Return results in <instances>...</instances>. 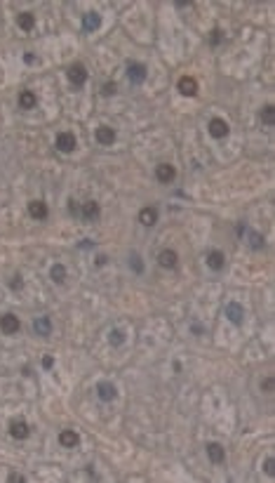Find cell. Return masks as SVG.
Segmentation results:
<instances>
[{
    "label": "cell",
    "instance_id": "1",
    "mask_svg": "<svg viewBox=\"0 0 275 483\" xmlns=\"http://www.w3.org/2000/svg\"><path fill=\"white\" fill-rule=\"evenodd\" d=\"M54 144H57V149L61 151V153H71V151H75V146H78L73 132H59L57 139H54Z\"/></svg>",
    "mask_w": 275,
    "mask_h": 483
},
{
    "label": "cell",
    "instance_id": "2",
    "mask_svg": "<svg viewBox=\"0 0 275 483\" xmlns=\"http://www.w3.org/2000/svg\"><path fill=\"white\" fill-rule=\"evenodd\" d=\"M66 75H68V80H71L75 87H80V85H85V80H87V69H85L80 62H75V64L68 66Z\"/></svg>",
    "mask_w": 275,
    "mask_h": 483
},
{
    "label": "cell",
    "instance_id": "3",
    "mask_svg": "<svg viewBox=\"0 0 275 483\" xmlns=\"http://www.w3.org/2000/svg\"><path fill=\"white\" fill-rule=\"evenodd\" d=\"M155 179L160 184H172L177 179V168L169 165V163H160L158 168H155Z\"/></svg>",
    "mask_w": 275,
    "mask_h": 483
},
{
    "label": "cell",
    "instance_id": "4",
    "mask_svg": "<svg viewBox=\"0 0 275 483\" xmlns=\"http://www.w3.org/2000/svg\"><path fill=\"white\" fill-rule=\"evenodd\" d=\"M207 130H210V135L214 137V139H223V137H228V123L223 118H212L210 120V125H207Z\"/></svg>",
    "mask_w": 275,
    "mask_h": 483
},
{
    "label": "cell",
    "instance_id": "5",
    "mask_svg": "<svg viewBox=\"0 0 275 483\" xmlns=\"http://www.w3.org/2000/svg\"><path fill=\"white\" fill-rule=\"evenodd\" d=\"M10 436L12 439H17V441H24V439H29V434H31V429H29V424L24 422V419H12L10 422Z\"/></svg>",
    "mask_w": 275,
    "mask_h": 483
},
{
    "label": "cell",
    "instance_id": "6",
    "mask_svg": "<svg viewBox=\"0 0 275 483\" xmlns=\"http://www.w3.org/2000/svg\"><path fill=\"white\" fill-rule=\"evenodd\" d=\"M19 328H21V323H19V318H17L14 313H5V316H0V330H2L5 335L19 333Z\"/></svg>",
    "mask_w": 275,
    "mask_h": 483
},
{
    "label": "cell",
    "instance_id": "7",
    "mask_svg": "<svg viewBox=\"0 0 275 483\" xmlns=\"http://www.w3.org/2000/svg\"><path fill=\"white\" fill-rule=\"evenodd\" d=\"M146 66L144 64H137V62H132V64L127 66V75H129V83H134V85H141L144 80H146Z\"/></svg>",
    "mask_w": 275,
    "mask_h": 483
},
{
    "label": "cell",
    "instance_id": "8",
    "mask_svg": "<svg viewBox=\"0 0 275 483\" xmlns=\"http://www.w3.org/2000/svg\"><path fill=\"white\" fill-rule=\"evenodd\" d=\"M158 264L162 269H174L177 264H179V255L174 252V250H169V247H165V250H160V255H158Z\"/></svg>",
    "mask_w": 275,
    "mask_h": 483
},
{
    "label": "cell",
    "instance_id": "9",
    "mask_svg": "<svg viewBox=\"0 0 275 483\" xmlns=\"http://www.w3.org/2000/svg\"><path fill=\"white\" fill-rule=\"evenodd\" d=\"M177 87H179L181 95H186V97H195V95H198V80H195V78H190V75L179 78Z\"/></svg>",
    "mask_w": 275,
    "mask_h": 483
},
{
    "label": "cell",
    "instance_id": "10",
    "mask_svg": "<svg viewBox=\"0 0 275 483\" xmlns=\"http://www.w3.org/2000/svg\"><path fill=\"white\" fill-rule=\"evenodd\" d=\"M226 318L231 323H235V325H240L243 318H244V309L238 304V302H228V304H226Z\"/></svg>",
    "mask_w": 275,
    "mask_h": 483
},
{
    "label": "cell",
    "instance_id": "11",
    "mask_svg": "<svg viewBox=\"0 0 275 483\" xmlns=\"http://www.w3.org/2000/svg\"><path fill=\"white\" fill-rule=\"evenodd\" d=\"M205 450H207V457H210L214 464H221V462L226 460V450H223L221 443H214V441H212V443L205 446Z\"/></svg>",
    "mask_w": 275,
    "mask_h": 483
},
{
    "label": "cell",
    "instance_id": "12",
    "mask_svg": "<svg viewBox=\"0 0 275 483\" xmlns=\"http://www.w3.org/2000/svg\"><path fill=\"white\" fill-rule=\"evenodd\" d=\"M139 222L144 226H153L158 224V207H153V205H146L141 212H139Z\"/></svg>",
    "mask_w": 275,
    "mask_h": 483
},
{
    "label": "cell",
    "instance_id": "13",
    "mask_svg": "<svg viewBox=\"0 0 275 483\" xmlns=\"http://www.w3.org/2000/svg\"><path fill=\"white\" fill-rule=\"evenodd\" d=\"M94 135H96V141H99V144H104V146H108V144H113V141H116V130L108 128V125L96 128Z\"/></svg>",
    "mask_w": 275,
    "mask_h": 483
},
{
    "label": "cell",
    "instance_id": "14",
    "mask_svg": "<svg viewBox=\"0 0 275 483\" xmlns=\"http://www.w3.org/2000/svg\"><path fill=\"white\" fill-rule=\"evenodd\" d=\"M223 264H226V255H223L221 250H212V252H207V267L210 269L221 271Z\"/></svg>",
    "mask_w": 275,
    "mask_h": 483
},
{
    "label": "cell",
    "instance_id": "15",
    "mask_svg": "<svg viewBox=\"0 0 275 483\" xmlns=\"http://www.w3.org/2000/svg\"><path fill=\"white\" fill-rule=\"evenodd\" d=\"M33 330H35L38 337H47V335L52 333V321H50L47 316H40V318L33 321Z\"/></svg>",
    "mask_w": 275,
    "mask_h": 483
},
{
    "label": "cell",
    "instance_id": "16",
    "mask_svg": "<svg viewBox=\"0 0 275 483\" xmlns=\"http://www.w3.org/2000/svg\"><path fill=\"white\" fill-rule=\"evenodd\" d=\"M96 394H99L101 401L108 403V401H113V398H116L118 391H116V386H113V382H99V384H96Z\"/></svg>",
    "mask_w": 275,
    "mask_h": 483
},
{
    "label": "cell",
    "instance_id": "17",
    "mask_svg": "<svg viewBox=\"0 0 275 483\" xmlns=\"http://www.w3.org/2000/svg\"><path fill=\"white\" fill-rule=\"evenodd\" d=\"M29 215H31L33 219H47L50 210H47V205L42 203V201H31V203H29Z\"/></svg>",
    "mask_w": 275,
    "mask_h": 483
},
{
    "label": "cell",
    "instance_id": "18",
    "mask_svg": "<svg viewBox=\"0 0 275 483\" xmlns=\"http://www.w3.org/2000/svg\"><path fill=\"white\" fill-rule=\"evenodd\" d=\"M80 212H83V217L87 219V222H94V219H99V203H94V201H87V203L80 207Z\"/></svg>",
    "mask_w": 275,
    "mask_h": 483
},
{
    "label": "cell",
    "instance_id": "19",
    "mask_svg": "<svg viewBox=\"0 0 275 483\" xmlns=\"http://www.w3.org/2000/svg\"><path fill=\"white\" fill-rule=\"evenodd\" d=\"M78 441H80V436H78L75 431H71V429H63L61 434H59V443H61L63 448H75V446H78Z\"/></svg>",
    "mask_w": 275,
    "mask_h": 483
},
{
    "label": "cell",
    "instance_id": "20",
    "mask_svg": "<svg viewBox=\"0 0 275 483\" xmlns=\"http://www.w3.org/2000/svg\"><path fill=\"white\" fill-rule=\"evenodd\" d=\"M17 26H19L21 31H33V26H35L33 12H21L19 17H17Z\"/></svg>",
    "mask_w": 275,
    "mask_h": 483
},
{
    "label": "cell",
    "instance_id": "21",
    "mask_svg": "<svg viewBox=\"0 0 275 483\" xmlns=\"http://www.w3.org/2000/svg\"><path fill=\"white\" fill-rule=\"evenodd\" d=\"M38 104V97H35V92H31V90H24V92H19V106L21 108H33Z\"/></svg>",
    "mask_w": 275,
    "mask_h": 483
},
{
    "label": "cell",
    "instance_id": "22",
    "mask_svg": "<svg viewBox=\"0 0 275 483\" xmlns=\"http://www.w3.org/2000/svg\"><path fill=\"white\" fill-rule=\"evenodd\" d=\"M83 26H85V31H96V29L101 26V17H99L96 12H90V14H85Z\"/></svg>",
    "mask_w": 275,
    "mask_h": 483
},
{
    "label": "cell",
    "instance_id": "23",
    "mask_svg": "<svg viewBox=\"0 0 275 483\" xmlns=\"http://www.w3.org/2000/svg\"><path fill=\"white\" fill-rule=\"evenodd\" d=\"M50 276H52L54 283H63V280H66V267H63V264H54L52 271H50Z\"/></svg>",
    "mask_w": 275,
    "mask_h": 483
},
{
    "label": "cell",
    "instance_id": "24",
    "mask_svg": "<svg viewBox=\"0 0 275 483\" xmlns=\"http://www.w3.org/2000/svg\"><path fill=\"white\" fill-rule=\"evenodd\" d=\"M261 120H264L266 125H273V123H275V108L271 106V104L261 108Z\"/></svg>",
    "mask_w": 275,
    "mask_h": 483
},
{
    "label": "cell",
    "instance_id": "25",
    "mask_svg": "<svg viewBox=\"0 0 275 483\" xmlns=\"http://www.w3.org/2000/svg\"><path fill=\"white\" fill-rule=\"evenodd\" d=\"M108 342L113 344V346H120V344L125 342V335L120 333V330H111L108 333Z\"/></svg>",
    "mask_w": 275,
    "mask_h": 483
},
{
    "label": "cell",
    "instance_id": "26",
    "mask_svg": "<svg viewBox=\"0 0 275 483\" xmlns=\"http://www.w3.org/2000/svg\"><path fill=\"white\" fill-rule=\"evenodd\" d=\"M249 241H252V247H254V250H264V247H266V241L259 236V234H254V231L249 234Z\"/></svg>",
    "mask_w": 275,
    "mask_h": 483
},
{
    "label": "cell",
    "instance_id": "27",
    "mask_svg": "<svg viewBox=\"0 0 275 483\" xmlns=\"http://www.w3.org/2000/svg\"><path fill=\"white\" fill-rule=\"evenodd\" d=\"M116 92H118V87H116V83H111V80L104 83V87H101V95L104 97H111V95H116Z\"/></svg>",
    "mask_w": 275,
    "mask_h": 483
},
{
    "label": "cell",
    "instance_id": "28",
    "mask_svg": "<svg viewBox=\"0 0 275 483\" xmlns=\"http://www.w3.org/2000/svg\"><path fill=\"white\" fill-rule=\"evenodd\" d=\"M221 40H223L221 29H214V31H212V35H210V45H219Z\"/></svg>",
    "mask_w": 275,
    "mask_h": 483
},
{
    "label": "cell",
    "instance_id": "29",
    "mask_svg": "<svg viewBox=\"0 0 275 483\" xmlns=\"http://www.w3.org/2000/svg\"><path fill=\"white\" fill-rule=\"evenodd\" d=\"M129 264L134 267V271H137V274H141V271H144V264H141V257H139V255H132V257H129Z\"/></svg>",
    "mask_w": 275,
    "mask_h": 483
},
{
    "label": "cell",
    "instance_id": "30",
    "mask_svg": "<svg viewBox=\"0 0 275 483\" xmlns=\"http://www.w3.org/2000/svg\"><path fill=\"white\" fill-rule=\"evenodd\" d=\"M264 467H266V474H268V476H275V460L273 457H268Z\"/></svg>",
    "mask_w": 275,
    "mask_h": 483
},
{
    "label": "cell",
    "instance_id": "31",
    "mask_svg": "<svg viewBox=\"0 0 275 483\" xmlns=\"http://www.w3.org/2000/svg\"><path fill=\"white\" fill-rule=\"evenodd\" d=\"M7 481H10V483H24V481H26V479H24L21 474H14V472H12L10 476H7Z\"/></svg>",
    "mask_w": 275,
    "mask_h": 483
},
{
    "label": "cell",
    "instance_id": "32",
    "mask_svg": "<svg viewBox=\"0 0 275 483\" xmlns=\"http://www.w3.org/2000/svg\"><path fill=\"white\" fill-rule=\"evenodd\" d=\"M68 212H71V215H78V212H80V207H78V203H75L73 198L68 201Z\"/></svg>",
    "mask_w": 275,
    "mask_h": 483
},
{
    "label": "cell",
    "instance_id": "33",
    "mask_svg": "<svg viewBox=\"0 0 275 483\" xmlns=\"http://www.w3.org/2000/svg\"><path fill=\"white\" fill-rule=\"evenodd\" d=\"M21 285H24V283H21V276H14V278H12V283H10V288L12 290H21Z\"/></svg>",
    "mask_w": 275,
    "mask_h": 483
},
{
    "label": "cell",
    "instance_id": "34",
    "mask_svg": "<svg viewBox=\"0 0 275 483\" xmlns=\"http://www.w3.org/2000/svg\"><path fill=\"white\" fill-rule=\"evenodd\" d=\"M52 365H54V358H52V356H45V358H42V368H45V370H50Z\"/></svg>",
    "mask_w": 275,
    "mask_h": 483
},
{
    "label": "cell",
    "instance_id": "35",
    "mask_svg": "<svg viewBox=\"0 0 275 483\" xmlns=\"http://www.w3.org/2000/svg\"><path fill=\"white\" fill-rule=\"evenodd\" d=\"M261 389H266V391L271 394V391H273V377H266V382L261 384Z\"/></svg>",
    "mask_w": 275,
    "mask_h": 483
},
{
    "label": "cell",
    "instance_id": "36",
    "mask_svg": "<svg viewBox=\"0 0 275 483\" xmlns=\"http://www.w3.org/2000/svg\"><path fill=\"white\" fill-rule=\"evenodd\" d=\"M24 59H26V64H35V57H33L31 52L26 54V57H24Z\"/></svg>",
    "mask_w": 275,
    "mask_h": 483
}]
</instances>
